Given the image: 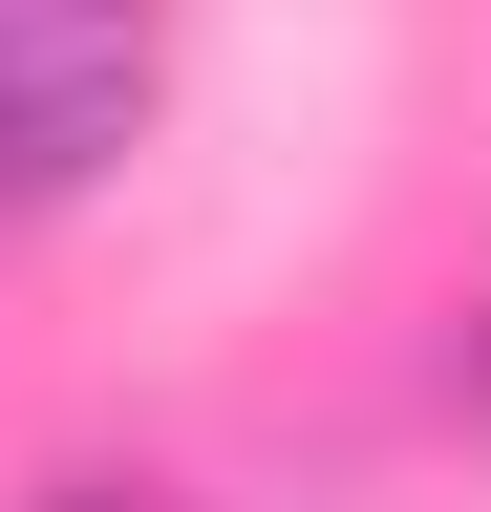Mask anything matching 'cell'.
I'll use <instances>...</instances> for the list:
<instances>
[{
	"mask_svg": "<svg viewBox=\"0 0 491 512\" xmlns=\"http://www.w3.org/2000/svg\"><path fill=\"white\" fill-rule=\"evenodd\" d=\"M86 512H107V491H86Z\"/></svg>",
	"mask_w": 491,
	"mask_h": 512,
	"instance_id": "obj_2",
	"label": "cell"
},
{
	"mask_svg": "<svg viewBox=\"0 0 491 512\" xmlns=\"http://www.w3.org/2000/svg\"><path fill=\"white\" fill-rule=\"evenodd\" d=\"M150 107V0H0V214L86 192Z\"/></svg>",
	"mask_w": 491,
	"mask_h": 512,
	"instance_id": "obj_1",
	"label": "cell"
}]
</instances>
